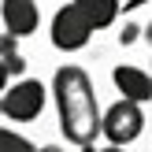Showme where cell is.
Masks as SVG:
<instances>
[{"label": "cell", "mask_w": 152, "mask_h": 152, "mask_svg": "<svg viewBox=\"0 0 152 152\" xmlns=\"http://www.w3.org/2000/svg\"><path fill=\"white\" fill-rule=\"evenodd\" d=\"M137 37H141V26H137V22H126V26L119 30V45H137Z\"/></svg>", "instance_id": "cell-10"}, {"label": "cell", "mask_w": 152, "mask_h": 152, "mask_svg": "<svg viewBox=\"0 0 152 152\" xmlns=\"http://www.w3.org/2000/svg\"><path fill=\"white\" fill-rule=\"evenodd\" d=\"M111 82L123 93V100H134V104H148L152 100V74L134 67V63H119L111 71Z\"/></svg>", "instance_id": "cell-6"}, {"label": "cell", "mask_w": 152, "mask_h": 152, "mask_svg": "<svg viewBox=\"0 0 152 152\" xmlns=\"http://www.w3.org/2000/svg\"><path fill=\"white\" fill-rule=\"evenodd\" d=\"M45 100H48V89L37 78H19L15 86H7L0 93V111H4L11 123H34L45 111Z\"/></svg>", "instance_id": "cell-2"}, {"label": "cell", "mask_w": 152, "mask_h": 152, "mask_svg": "<svg viewBox=\"0 0 152 152\" xmlns=\"http://www.w3.org/2000/svg\"><path fill=\"white\" fill-rule=\"evenodd\" d=\"M148 74H152V67H148Z\"/></svg>", "instance_id": "cell-16"}, {"label": "cell", "mask_w": 152, "mask_h": 152, "mask_svg": "<svg viewBox=\"0 0 152 152\" xmlns=\"http://www.w3.org/2000/svg\"><path fill=\"white\" fill-rule=\"evenodd\" d=\"M0 59H4L7 74H19V78H22V71H26V56H22V48H19V37L0 34Z\"/></svg>", "instance_id": "cell-8"}, {"label": "cell", "mask_w": 152, "mask_h": 152, "mask_svg": "<svg viewBox=\"0 0 152 152\" xmlns=\"http://www.w3.org/2000/svg\"><path fill=\"white\" fill-rule=\"evenodd\" d=\"M141 130H145V111L134 100H115L108 111H100V134L108 137V145L126 148L141 137Z\"/></svg>", "instance_id": "cell-3"}, {"label": "cell", "mask_w": 152, "mask_h": 152, "mask_svg": "<svg viewBox=\"0 0 152 152\" xmlns=\"http://www.w3.org/2000/svg\"><path fill=\"white\" fill-rule=\"evenodd\" d=\"M52 100L59 111V130L71 145L82 152H96V137H100V104H96V89L89 71L74 63H63L52 74Z\"/></svg>", "instance_id": "cell-1"}, {"label": "cell", "mask_w": 152, "mask_h": 152, "mask_svg": "<svg viewBox=\"0 0 152 152\" xmlns=\"http://www.w3.org/2000/svg\"><path fill=\"white\" fill-rule=\"evenodd\" d=\"M141 37H145V41L152 45V22H148V26H145V30H141Z\"/></svg>", "instance_id": "cell-13"}, {"label": "cell", "mask_w": 152, "mask_h": 152, "mask_svg": "<svg viewBox=\"0 0 152 152\" xmlns=\"http://www.w3.org/2000/svg\"><path fill=\"white\" fill-rule=\"evenodd\" d=\"M96 152H123V148H119V145H108V148H96Z\"/></svg>", "instance_id": "cell-15"}, {"label": "cell", "mask_w": 152, "mask_h": 152, "mask_svg": "<svg viewBox=\"0 0 152 152\" xmlns=\"http://www.w3.org/2000/svg\"><path fill=\"white\" fill-rule=\"evenodd\" d=\"M71 4L86 15V22L93 26V34L96 30H108L111 22L123 15V0H71Z\"/></svg>", "instance_id": "cell-7"}, {"label": "cell", "mask_w": 152, "mask_h": 152, "mask_svg": "<svg viewBox=\"0 0 152 152\" xmlns=\"http://www.w3.org/2000/svg\"><path fill=\"white\" fill-rule=\"evenodd\" d=\"M0 19H4V30L11 37H30L41 26L37 0H0Z\"/></svg>", "instance_id": "cell-5"}, {"label": "cell", "mask_w": 152, "mask_h": 152, "mask_svg": "<svg viewBox=\"0 0 152 152\" xmlns=\"http://www.w3.org/2000/svg\"><path fill=\"white\" fill-rule=\"evenodd\" d=\"M7 78H11V74H7V67H4V59H0V93H4V89H7Z\"/></svg>", "instance_id": "cell-11"}, {"label": "cell", "mask_w": 152, "mask_h": 152, "mask_svg": "<svg viewBox=\"0 0 152 152\" xmlns=\"http://www.w3.org/2000/svg\"><path fill=\"white\" fill-rule=\"evenodd\" d=\"M37 152H67V148H59V145H45V148H37Z\"/></svg>", "instance_id": "cell-14"}, {"label": "cell", "mask_w": 152, "mask_h": 152, "mask_svg": "<svg viewBox=\"0 0 152 152\" xmlns=\"http://www.w3.org/2000/svg\"><path fill=\"white\" fill-rule=\"evenodd\" d=\"M141 4H148V0H126V4H123V11H137Z\"/></svg>", "instance_id": "cell-12"}, {"label": "cell", "mask_w": 152, "mask_h": 152, "mask_svg": "<svg viewBox=\"0 0 152 152\" xmlns=\"http://www.w3.org/2000/svg\"><path fill=\"white\" fill-rule=\"evenodd\" d=\"M0 152H37V148L30 145L22 134H15V130H0Z\"/></svg>", "instance_id": "cell-9"}, {"label": "cell", "mask_w": 152, "mask_h": 152, "mask_svg": "<svg viewBox=\"0 0 152 152\" xmlns=\"http://www.w3.org/2000/svg\"><path fill=\"white\" fill-rule=\"evenodd\" d=\"M93 37V26L86 22V15L74 4H63L56 15H52V45L59 52H82Z\"/></svg>", "instance_id": "cell-4"}]
</instances>
